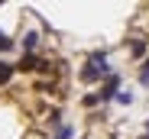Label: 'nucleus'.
I'll return each instance as SVG.
<instances>
[{"label":"nucleus","instance_id":"f257e3e1","mask_svg":"<svg viewBox=\"0 0 149 139\" xmlns=\"http://www.w3.org/2000/svg\"><path fill=\"white\" fill-rule=\"evenodd\" d=\"M113 71H110V68H107V52H94L91 55V62L81 68V81H101V78H110Z\"/></svg>","mask_w":149,"mask_h":139},{"label":"nucleus","instance_id":"f03ea898","mask_svg":"<svg viewBox=\"0 0 149 139\" xmlns=\"http://www.w3.org/2000/svg\"><path fill=\"white\" fill-rule=\"evenodd\" d=\"M117 94H120V75H110V78L104 81V87H101L97 97H101V104H107V100H113Z\"/></svg>","mask_w":149,"mask_h":139},{"label":"nucleus","instance_id":"7ed1b4c3","mask_svg":"<svg viewBox=\"0 0 149 139\" xmlns=\"http://www.w3.org/2000/svg\"><path fill=\"white\" fill-rule=\"evenodd\" d=\"M36 49H39V33H26V36H23V52L33 55Z\"/></svg>","mask_w":149,"mask_h":139},{"label":"nucleus","instance_id":"20e7f679","mask_svg":"<svg viewBox=\"0 0 149 139\" xmlns=\"http://www.w3.org/2000/svg\"><path fill=\"white\" fill-rule=\"evenodd\" d=\"M130 55H133V58H146V42H143V39H133V42H130Z\"/></svg>","mask_w":149,"mask_h":139},{"label":"nucleus","instance_id":"39448f33","mask_svg":"<svg viewBox=\"0 0 149 139\" xmlns=\"http://www.w3.org/2000/svg\"><path fill=\"white\" fill-rule=\"evenodd\" d=\"M52 129H55V139H71L74 136V129L71 126H62V123H52Z\"/></svg>","mask_w":149,"mask_h":139},{"label":"nucleus","instance_id":"423d86ee","mask_svg":"<svg viewBox=\"0 0 149 139\" xmlns=\"http://www.w3.org/2000/svg\"><path fill=\"white\" fill-rule=\"evenodd\" d=\"M19 68H23V71H29V68H42V62H39L36 55H26V58L19 62Z\"/></svg>","mask_w":149,"mask_h":139},{"label":"nucleus","instance_id":"0eeeda50","mask_svg":"<svg viewBox=\"0 0 149 139\" xmlns=\"http://www.w3.org/2000/svg\"><path fill=\"white\" fill-rule=\"evenodd\" d=\"M117 100H120L123 107H130V104H133V94H130V91H120V94H117Z\"/></svg>","mask_w":149,"mask_h":139},{"label":"nucleus","instance_id":"6e6552de","mask_svg":"<svg viewBox=\"0 0 149 139\" xmlns=\"http://www.w3.org/2000/svg\"><path fill=\"white\" fill-rule=\"evenodd\" d=\"M139 84H143V87H149V62L143 65V71H139Z\"/></svg>","mask_w":149,"mask_h":139},{"label":"nucleus","instance_id":"1a4fd4ad","mask_svg":"<svg viewBox=\"0 0 149 139\" xmlns=\"http://www.w3.org/2000/svg\"><path fill=\"white\" fill-rule=\"evenodd\" d=\"M10 49H13V42H10L3 33H0V52H10Z\"/></svg>","mask_w":149,"mask_h":139},{"label":"nucleus","instance_id":"9d476101","mask_svg":"<svg viewBox=\"0 0 149 139\" xmlns=\"http://www.w3.org/2000/svg\"><path fill=\"white\" fill-rule=\"evenodd\" d=\"M97 104H101V97H97V94H88V97H84V107H97Z\"/></svg>","mask_w":149,"mask_h":139},{"label":"nucleus","instance_id":"9b49d317","mask_svg":"<svg viewBox=\"0 0 149 139\" xmlns=\"http://www.w3.org/2000/svg\"><path fill=\"white\" fill-rule=\"evenodd\" d=\"M146 136H149V123H146Z\"/></svg>","mask_w":149,"mask_h":139},{"label":"nucleus","instance_id":"f8f14e48","mask_svg":"<svg viewBox=\"0 0 149 139\" xmlns=\"http://www.w3.org/2000/svg\"><path fill=\"white\" fill-rule=\"evenodd\" d=\"M143 139H149V136H143Z\"/></svg>","mask_w":149,"mask_h":139}]
</instances>
